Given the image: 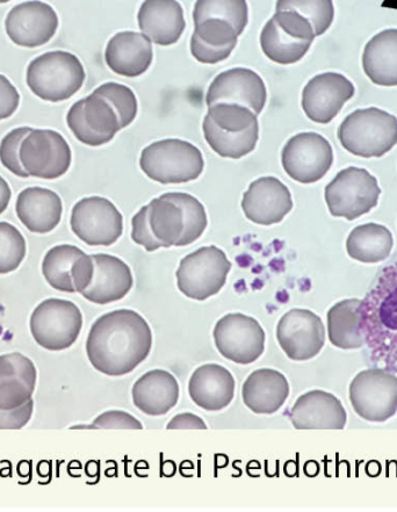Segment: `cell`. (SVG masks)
Returning <instances> with one entry per match:
<instances>
[{
  "label": "cell",
  "instance_id": "obj_36",
  "mask_svg": "<svg viewBox=\"0 0 397 512\" xmlns=\"http://www.w3.org/2000/svg\"><path fill=\"white\" fill-rule=\"evenodd\" d=\"M206 19L228 21L241 35L249 21L247 0H197L194 5V24Z\"/></svg>",
  "mask_w": 397,
  "mask_h": 512
},
{
  "label": "cell",
  "instance_id": "obj_5",
  "mask_svg": "<svg viewBox=\"0 0 397 512\" xmlns=\"http://www.w3.org/2000/svg\"><path fill=\"white\" fill-rule=\"evenodd\" d=\"M85 77L83 64L76 55L55 50L36 57L30 63L26 82L36 97L60 103L82 89Z\"/></svg>",
  "mask_w": 397,
  "mask_h": 512
},
{
  "label": "cell",
  "instance_id": "obj_12",
  "mask_svg": "<svg viewBox=\"0 0 397 512\" xmlns=\"http://www.w3.org/2000/svg\"><path fill=\"white\" fill-rule=\"evenodd\" d=\"M72 232L91 247H110L124 232V218L112 201L103 197L84 198L72 208Z\"/></svg>",
  "mask_w": 397,
  "mask_h": 512
},
{
  "label": "cell",
  "instance_id": "obj_18",
  "mask_svg": "<svg viewBox=\"0 0 397 512\" xmlns=\"http://www.w3.org/2000/svg\"><path fill=\"white\" fill-rule=\"evenodd\" d=\"M60 20L56 11L40 0L14 6L5 20L6 33L20 47L36 48L54 38Z\"/></svg>",
  "mask_w": 397,
  "mask_h": 512
},
{
  "label": "cell",
  "instance_id": "obj_24",
  "mask_svg": "<svg viewBox=\"0 0 397 512\" xmlns=\"http://www.w3.org/2000/svg\"><path fill=\"white\" fill-rule=\"evenodd\" d=\"M151 41L143 33L121 32L108 42L105 52L107 66L120 76L139 77L153 63Z\"/></svg>",
  "mask_w": 397,
  "mask_h": 512
},
{
  "label": "cell",
  "instance_id": "obj_16",
  "mask_svg": "<svg viewBox=\"0 0 397 512\" xmlns=\"http://www.w3.org/2000/svg\"><path fill=\"white\" fill-rule=\"evenodd\" d=\"M356 413L370 422H385L397 410V378L382 369L360 372L350 386Z\"/></svg>",
  "mask_w": 397,
  "mask_h": 512
},
{
  "label": "cell",
  "instance_id": "obj_15",
  "mask_svg": "<svg viewBox=\"0 0 397 512\" xmlns=\"http://www.w3.org/2000/svg\"><path fill=\"white\" fill-rule=\"evenodd\" d=\"M216 349L230 362L255 363L265 351V331L254 317L228 314L216 323L213 331Z\"/></svg>",
  "mask_w": 397,
  "mask_h": 512
},
{
  "label": "cell",
  "instance_id": "obj_22",
  "mask_svg": "<svg viewBox=\"0 0 397 512\" xmlns=\"http://www.w3.org/2000/svg\"><path fill=\"white\" fill-rule=\"evenodd\" d=\"M93 276L83 297L97 305L112 304L131 292L134 279L131 268L120 258L111 255H92Z\"/></svg>",
  "mask_w": 397,
  "mask_h": 512
},
{
  "label": "cell",
  "instance_id": "obj_26",
  "mask_svg": "<svg viewBox=\"0 0 397 512\" xmlns=\"http://www.w3.org/2000/svg\"><path fill=\"white\" fill-rule=\"evenodd\" d=\"M235 386L233 374L226 367L218 364L202 365L190 379V398L201 409L220 411L232 403Z\"/></svg>",
  "mask_w": 397,
  "mask_h": 512
},
{
  "label": "cell",
  "instance_id": "obj_20",
  "mask_svg": "<svg viewBox=\"0 0 397 512\" xmlns=\"http://www.w3.org/2000/svg\"><path fill=\"white\" fill-rule=\"evenodd\" d=\"M267 99L266 86L257 72L245 68L230 69L216 76L206 96V104H237L261 114Z\"/></svg>",
  "mask_w": 397,
  "mask_h": 512
},
{
  "label": "cell",
  "instance_id": "obj_6",
  "mask_svg": "<svg viewBox=\"0 0 397 512\" xmlns=\"http://www.w3.org/2000/svg\"><path fill=\"white\" fill-rule=\"evenodd\" d=\"M140 167L154 182L164 185L184 184L201 176L205 161L201 151L192 143L168 139L144 148Z\"/></svg>",
  "mask_w": 397,
  "mask_h": 512
},
{
  "label": "cell",
  "instance_id": "obj_40",
  "mask_svg": "<svg viewBox=\"0 0 397 512\" xmlns=\"http://www.w3.org/2000/svg\"><path fill=\"white\" fill-rule=\"evenodd\" d=\"M33 131L31 127H20L13 129L0 143V162L11 171L13 175L20 178H28L30 175L25 171L20 162V147L26 136Z\"/></svg>",
  "mask_w": 397,
  "mask_h": 512
},
{
  "label": "cell",
  "instance_id": "obj_31",
  "mask_svg": "<svg viewBox=\"0 0 397 512\" xmlns=\"http://www.w3.org/2000/svg\"><path fill=\"white\" fill-rule=\"evenodd\" d=\"M194 28L191 53L197 61L216 64L228 59L237 45L238 34L228 21L206 19Z\"/></svg>",
  "mask_w": 397,
  "mask_h": 512
},
{
  "label": "cell",
  "instance_id": "obj_17",
  "mask_svg": "<svg viewBox=\"0 0 397 512\" xmlns=\"http://www.w3.org/2000/svg\"><path fill=\"white\" fill-rule=\"evenodd\" d=\"M277 338L285 355L305 362L319 355L326 343V329L319 316L307 309H292L281 317Z\"/></svg>",
  "mask_w": 397,
  "mask_h": 512
},
{
  "label": "cell",
  "instance_id": "obj_28",
  "mask_svg": "<svg viewBox=\"0 0 397 512\" xmlns=\"http://www.w3.org/2000/svg\"><path fill=\"white\" fill-rule=\"evenodd\" d=\"M17 215L21 223L36 234H47L60 225L63 213L59 194L43 187H28L17 199Z\"/></svg>",
  "mask_w": 397,
  "mask_h": 512
},
{
  "label": "cell",
  "instance_id": "obj_35",
  "mask_svg": "<svg viewBox=\"0 0 397 512\" xmlns=\"http://www.w3.org/2000/svg\"><path fill=\"white\" fill-rule=\"evenodd\" d=\"M85 254L75 245L63 244L50 249L42 262L43 277L56 291L76 293L74 272L79 258Z\"/></svg>",
  "mask_w": 397,
  "mask_h": 512
},
{
  "label": "cell",
  "instance_id": "obj_11",
  "mask_svg": "<svg viewBox=\"0 0 397 512\" xmlns=\"http://www.w3.org/2000/svg\"><path fill=\"white\" fill-rule=\"evenodd\" d=\"M67 124L76 139L90 147L104 146L124 129L118 111L96 90L71 106Z\"/></svg>",
  "mask_w": 397,
  "mask_h": 512
},
{
  "label": "cell",
  "instance_id": "obj_41",
  "mask_svg": "<svg viewBox=\"0 0 397 512\" xmlns=\"http://www.w3.org/2000/svg\"><path fill=\"white\" fill-rule=\"evenodd\" d=\"M71 429H128L142 430L143 424L131 414L121 410H110L99 415L91 425H77Z\"/></svg>",
  "mask_w": 397,
  "mask_h": 512
},
{
  "label": "cell",
  "instance_id": "obj_9",
  "mask_svg": "<svg viewBox=\"0 0 397 512\" xmlns=\"http://www.w3.org/2000/svg\"><path fill=\"white\" fill-rule=\"evenodd\" d=\"M380 194L377 178L367 170L356 167L338 172L324 192L330 214L349 221L377 207Z\"/></svg>",
  "mask_w": 397,
  "mask_h": 512
},
{
  "label": "cell",
  "instance_id": "obj_13",
  "mask_svg": "<svg viewBox=\"0 0 397 512\" xmlns=\"http://www.w3.org/2000/svg\"><path fill=\"white\" fill-rule=\"evenodd\" d=\"M288 176L301 184H314L327 175L334 164V150L320 134L301 133L288 140L281 153Z\"/></svg>",
  "mask_w": 397,
  "mask_h": 512
},
{
  "label": "cell",
  "instance_id": "obj_32",
  "mask_svg": "<svg viewBox=\"0 0 397 512\" xmlns=\"http://www.w3.org/2000/svg\"><path fill=\"white\" fill-rule=\"evenodd\" d=\"M363 68L371 82L379 86H397V30L382 31L367 42Z\"/></svg>",
  "mask_w": 397,
  "mask_h": 512
},
{
  "label": "cell",
  "instance_id": "obj_37",
  "mask_svg": "<svg viewBox=\"0 0 397 512\" xmlns=\"http://www.w3.org/2000/svg\"><path fill=\"white\" fill-rule=\"evenodd\" d=\"M276 10L299 13L312 24L316 36L326 33L335 19L332 0H278Z\"/></svg>",
  "mask_w": 397,
  "mask_h": 512
},
{
  "label": "cell",
  "instance_id": "obj_46",
  "mask_svg": "<svg viewBox=\"0 0 397 512\" xmlns=\"http://www.w3.org/2000/svg\"><path fill=\"white\" fill-rule=\"evenodd\" d=\"M11 2V0H0V4H6V3H9Z\"/></svg>",
  "mask_w": 397,
  "mask_h": 512
},
{
  "label": "cell",
  "instance_id": "obj_4",
  "mask_svg": "<svg viewBox=\"0 0 397 512\" xmlns=\"http://www.w3.org/2000/svg\"><path fill=\"white\" fill-rule=\"evenodd\" d=\"M338 140L352 155L385 156L397 144V118L377 107L357 110L339 126Z\"/></svg>",
  "mask_w": 397,
  "mask_h": 512
},
{
  "label": "cell",
  "instance_id": "obj_42",
  "mask_svg": "<svg viewBox=\"0 0 397 512\" xmlns=\"http://www.w3.org/2000/svg\"><path fill=\"white\" fill-rule=\"evenodd\" d=\"M33 409L32 399L16 409H0V430L23 429L31 421Z\"/></svg>",
  "mask_w": 397,
  "mask_h": 512
},
{
  "label": "cell",
  "instance_id": "obj_45",
  "mask_svg": "<svg viewBox=\"0 0 397 512\" xmlns=\"http://www.w3.org/2000/svg\"><path fill=\"white\" fill-rule=\"evenodd\" d=\"M12 198V192L9 184L3 177H0V214L6 211L9 207L10 200Z\"/></svg>",
  "mask_w": 397,
  "mask_h": 512
},
{
  "label": "cell",
  "instance_id": "obj_43",
  "mask_svg": "<svg viewBox=\"0 0 397 512\" xmlns=\"http://www.w3.org/2000/svg\"><path fill=\"white\" fill-rule=\"evenodd\" d=\"M20 95L9 79L0 75V121L9 119L18 110Z\"/></svg>",
  "mask_w": 397,
  "mask_h": 512
},
{
  "label": "cell",
  "instance_id": "obj_34",
  "mask_svg": "<svg viewBox=\"0 0 397 512\" xmlns=\"http://www.w3.org/2000/svg\"><path fill=\"white\" fill-rule=\"evenodd\" d=\"M360 302L359 299L344 300L329 310V340L339 349H359L365 344L360 329Z\"/></svg>",
  "mask_w": 397,
  "mask_h": 512
},
{
  "label": "cell",
  "instance_id": "obj_8",
  "mask_svg": "<svg viewBox=\"0 0 397 512\" xmlns=\"http://www.w3.org/2000/svg\"><path fill=\"white\" fill-rule=\"evenodd\" d=\"M232 270L225 251L211 245L187 255L177 270V285L185 297L205 301L218 294Z\"/></svg>",
  "mask_w": 397,
  "mask_h": 512
},
{
  "label": "cell",
  "instance_id": "obj_10",
  "mask_svg": "<svg viewBox=\"0 0 397 512\" xmlns=\"http://www.w3.org/2000/svg\"><path fill=\"white\" fill-rule=\"evenodd\" d=\"M30 324L32 336L41 348L63 351L78 340L83 328V315L74 302L48 299L34 309Z\"/></svg>",
  "mask_w": 397,
  "mask_h": 512
},
{
  "label": "cell",
  "instance_id": "obj_2",
  "mask_svg": "<svg viewBox=\"0 0 397 512\" xmlns=\"http://www.w3.org/2000/svg\"><path fill=\"white\" fill-rule=\"evenodd\" d=\"M208 225L206 209L191 194L165 193L140 209L132 220V240L148 252L186 247L200 239Z\"/></svg>",
  "mask_w": 397,
  "mask_h": 512
},
{
  "label": "cell",
  "instance_id": "obj_1",
  "mask_svg": "<svg viewBox=\"0 0 397 512\" xmlns=\"http://www.w3.org/2000/svg\"><path fill=\"white\" fill-rule=\"evenodd\" d=\"M151 348L153 333L148 322L131 309L100 316L86 341L90 363L108 377L132 373L148 358Z\"/></svg>",
  "mask_w": 397,
  "mask_h": 512
},
{
  "label": "cell",
  "instance_id": "obj_33",
  "mask_svg": "<svg viewBox=\"0 0 397 512\" xmlns=\"http://www.w3.org/2000/svg\"><path fill=\"white\" fill-rule=\"evenodd\" d=\"M394 247L391 230L378 223H366L352 230L346 241L351 258L366 264L386 261Z\"/></svg>",
  "mask_w": 397,
  "mask_h": 512
},
{
  "label": "cell",
  "instance_id": "obj_14",
  "mask_svg": "<svg viewBox=\"0 0 397 512\" xmlns=\"http://www.w3.org/2000/svg\"><path fill=\"white\" fill-rule=\"evenodd\" d=\"M71 161L69 143L52 129H33L20 147V162L30 177L60 178L68 172Z\"/></svg>",
  "mask_w": 397,
  "mask_h": 512
},
{
  "label": "cell",
  "instance_id": "obj_25",
  "mask_svg": "<svg viewBox=\"0 0 397 512\" xmlns=\"http://www.w3.org/2000/svg\"><path fill=\"white\" fill-rule=\"evenodd\" d=\"M38 372L19 352L0 356V409H16L32 399Z\"/></svg>",
  "mask_w": 397,
  "mask_h": 512
},
{
  "label": "cell",
  "instance_id": "obj_38",
  "mask_svg": "<svg viewBox=\"0 0 397 512\" xmlns=\"http://www.w3.org/2000/svg\"><path fill=\"white\" fill-rule=\"evenodd\" d=\"M26 257V241L19 230L0 222V274L16 271Z\"/></svg>",
  "mask_w": 397,
  "mask_h": 512
},
{
  "label": "cell",
  "instance_id": "obj_39",
  "mask_svg": "<svg viewBox=\"0 0 397 512\" xmlns=\"http://www.w3.org/2000/svg\"><path fill=\"white\" fill-rule=\"evenodd\" d=\"M96 91L110 100L115 110L118 111L124 128L132 124L136 118L139 106H137L134 92L128 86L118 83H106L100 85Z\"/></svg>",
  "mask_w": 397,
  "mask_h": 512
},
{
  "label": "cell",
  "instance_id": "obj_7",
  "mask_svg": "<svg viewBox=\"0 0 397 512\" xmlns=\"http://www.w3.org/2000/svg\"><path fill=\"white\" fill-rule=\"evenodd\" d=\"M316 38L312 24L294 11H278L261 33L267 59L288 66L303 59Z\"/></svg>",
  "mask_w": 397,
  "mask_h": 512
},
{
  "label": "cell",
  "instance_id": "obj_30",
  "mask_svg": "<svg viewBox=\"0 0 397 512\" xmlns=\"http://www.w3.org/2000/svg\"><path fill=\"white\" fill-rule=\"evenodd\" d=\"M179 385L168 371L153 370L135 382L133 402L137 409L149 416H163L177 406Z\"/></svg>",
  "mask_w": 397,
  "mask_h": 512
},
{
  "label": "cell",
  "instance_id": "obj_27",
  "mask_svg": "<svg viewBox=\"0 0 397 512\" xmlns=\"http://www.w3.org/2000/svg\"><path fill=\"white\" fill-rule=\"evenodd\" d=\"M295 429H343L346 413L336 396L323 391H312L300 396L291 411Z\"/></svg>",
  "mask_w": 397,
  "mask_h": 512
},
{
  "label": "cell",
  "instance_id": "obj_44",
  "mask_svg": "<svg viewBox=\"0 0 397 512\" xmlns=\"http://www.w3.org/2000/svg\"><path fill=\"white\" fill-rule=\"evenodd\" d=\"M166 429L179 430V429H192V430H206L207 425L201 417L185 413L179 414L172 418Z\"/></svg>",
  "mask_w": 397,
  "mask_h": 512
},
{
  "label": "cell",
  "instance_id": "obj_19",
  "mask_svg": "<svg viewBox=\"0 0 397 512\" xmlns=\"http://www.w3.org/2000/svg\"><path fill=\"white\" fill-rule=\"evenodd\" d=\"M355 85L337 72H326L310 79L302 92V108L316 124L327 125L334 120L350 99Z\"/></svg>",
  "mask_w": 397,
  "mask_h": 512
},
{
  "label": "cell",
  "instance_id": "obj_21",
  "mask_svg": "<svg viewBox=\"0 0 397 512\" xmlns=\"http://www.w3.org/2000/svg\"><path fill=\"white\" fill-rule=\"evenodd\" d=\"M242 208L248 220L257 225H277L292 211V194L278 178L262 177L244 193Z\"/></svg>",
  "mask_w": 397,
  "mask_h": 512
},
{
  "label": "cell",
  "instance_id": "obj_3",
  "mask_svg": "<svg viewBox=\"0 0 397 512\" xmlns=\"http://www.w3.org/2000/svg\"><path fill=\"white\" fill-rule=\"evenodd\" d=\"M208 146L223 158H240L255 150L259 140L257 114L237 104L209 106L202 124Z\"/></svg>",
  "mask_w": 397,
  "mask_h": 512
},
{
  "label": "cell",
  "instance_id": "obj_29",
  "mask_svg": "<svg viewBox=\"0 0 397 512\" xmlns=\"http://www.w3.org/2000/svg\"><path fill=\"white\" fill-rule=\"evenodd\" d=\"M290 395V384L283 373L261 369L251 373L242 388L244 405L252 413L272 415L284 406Z\"/></svg>",
  "mask_w": 397,
  "mask_h": 512
},
{
  "label": "cell",
  "instance_id": "obj_23",
  "mask_svg": "<svg viewBox=\"0 0 397 512\" xmlns=\"http://www.w3.org/2000/svg\"><path fill=\"white\" fill-rule=\"evenodd\" d=\"M137 20L142 33L163 47L175 45L186 28L184 10L177 0H144Z\"/></svg>",
  "mask_w": 397,
  "mask_h": 512
}]
</instances>
